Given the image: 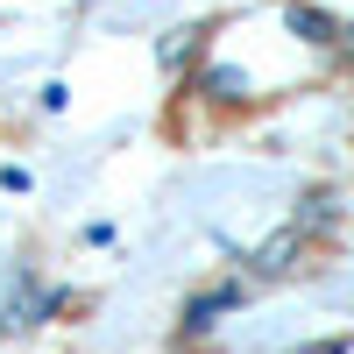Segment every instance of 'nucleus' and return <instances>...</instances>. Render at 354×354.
Instances as JSON below:
<instances>
[{
	"mask_svg": "<svg viewBox=\"0 0 354 354\" xmlns=\"http://www.w3.org/2000/svg\"><path fill=\"white\" fill-rule=\"evenodd\" d=\"M227 305H241V290H205V298H192V305H185V333H205Z\"/></svg>",
	"mask_w": 354,
	"mask_h": 354,
	"instance_id": "1",
	"label": "nucleus"
},
{
	"mask_svg": "<svg viewBox=\"0 0 354 354\" xmlns=\"http://www.w3.org/2000/svg\"><path fill=\"white\" fill-rule=\"evenodd\" d=\"M283 21H290V36H305V43H333V21L319 15V8H290Z\"/></svg>",
	"mask_w": 354,
	"mask_h": 354,
	"instance_id": "2",
	"label": "nucleus"
},
{
	"mask_svg": "<svg viewBox=\"0 0 354 354\" xmlns=\"http://www.w3.org/2000/svg\"><path fill=\"white\" fill-rule=\"evenodd\" d=\"M205 93H213V100H241V93H248V78L234 71V64H213V71H205Z\"/></svg>",
	"mask_w": 354,
	"mask_h": 354,
	"instance_id": "3",
	"label": "nucleus"
}]
</instances>
